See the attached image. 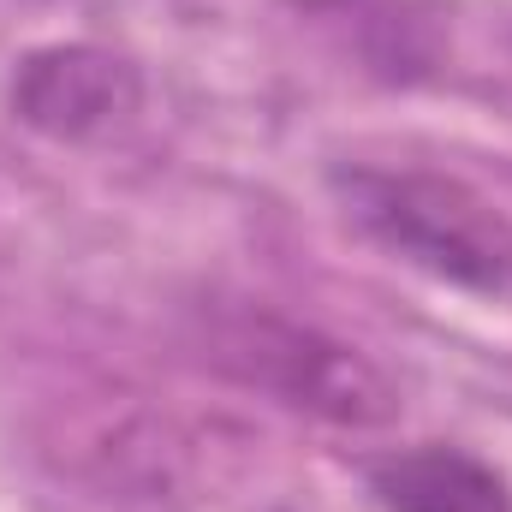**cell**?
Returning <instances> with one entry per match:
<instances>
[{"label":"cell","instance_id":"1","mask_svg":"<svg viewBox=\"0 0 512 512\" xmlns=\"http://www.w3.org/2000/svg\"><path fill=\"white\" fill-rule=\"evenodd\" d=\"M334 191L346 215L399 262L483 298H512V221L471 185L405 167H352Z\"/></svg>","mask_w":512,"mask_h":512},{"label":"cell","instance_id":"2","mask_svg":"<svg viewBox=\"0 0 512 512\" xmlns=\"http://www.w3.org/2000/svg\"><path fill=\"white\" fill-rule=\"evenodd\" d=\"M233 346L245 352V376L251 382L280 393L298 411L328 417V423L376 429V423H387L399 411L382 370H370L352 346H334V340H322L310 328H292V322H274V316H245Z\"/></svg>","mask_w":512,"mask_h":512},{"label":"cell","instance_id":"3","mask_svg":"<svg viewBox=\"0 0 512 512\" xmlns=\"http://www.w3.org/2000/svg\"><path fill=\"white\" fill-rule=\"evenodd\" d=\"M137 108V78L102 48H48L18 72V114L54 137H96Z\"/></svg>","mask_w":512,"mask_h":512},{"label":"cell","instance_id":"4","mask_svg":"<svg viewBox=\"0 0 512 512\" xmlns=\"http://www.w3.org/2000/svg\"><path fill=\"white\" fill-rule=\"evenodd\" d=\"M382 512H512V489L495 465L465 447H405L370 471Z\"/></svg>","mask_w":512,"mask_h":512}]
</instances>
